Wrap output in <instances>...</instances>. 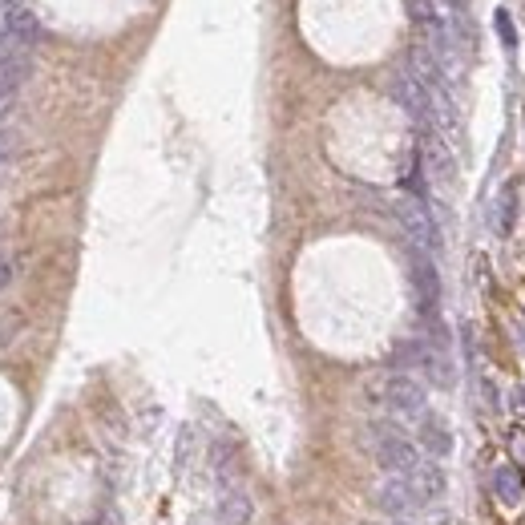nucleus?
<instances>
[{
    "label": "nucleus",
    "mask_w": 525,
    "mask_h": 525,
    "mask_svg": "<svg viewBox=\"0 0 525 525\" xmlns=\"http://www.w3.org/2000/svg\"><path fill=\"white\" fill-rule=\"evenodd\" d=\"M420 170H425L441 190H449V186L457 182V162H453L449 146H445L437 134L425 138V150H420Z\"/></svg>",
    "instance_id": "nucleus-9"
},
{
    "label": "nucleus",
    "mask_w": 525,
    "mask_h": 525,
    "mask_svg": "<svg viewBox=\"0 0 525 525\" xmlns=\"http://www.w3.org/2000/svg\"><path fill=\"white\" fill-rule=\"evenodd\" d=\"M368 437H372V453H376V461H380L384 473L404 477L408 469L420 465V449H416V441H412L400 425H392V420H376V425L368 429Z\"/></svg>",
    "instance_id": "nucleus-2"
},
{
    "label": "nucleus",
    "mask_w": 525,
    "mask_h": 525,
    "mask_svg": "<svg viewBox=\"0 0 525 525\" xmlns=\"http://www.w3.org/2000/svg\"><path fill=\"white\" fill-rule=\"evenodd\" d=\"M396 525H404V521H396Z\"/></svg>",
    "instance_id": "nucleus-20"
},
{
    "label": "nucleus",
    "mask_w": 525,
    "mask_h": 525,
    "mask_svg": "<svg viewBox=\"0 0 525 525\" xmlns=\"http://www.w3.org/2000/svg\"><path fill=\"white\" fill-rule=\"evenodd\" d=\"M392 97H396V105H400V110L416 122V126H433L437 122V110H433V93L425 89V85H420L412 73H400L396 81H392Z\"/></svg>",
    "instance_id": "nucleus-6"
},
{
    "label": "nucleus",
    "mask_w": 525,
    "mask_h": 525,
    "mask_svg": "<svg viewBox=\"0 0 525 525\" xmlns=\"http://www.w3.org/2000/svg\"><path fill=\"white\" fill-rule=\"evenodd\" d=\"M29 73H33V57H5L0 61V118L9 114V105L17 101Z\"/></svg>",
    "instance_id": "nucleus-10"
},
{
    "label": "nucleus",
    "mask_w": 525,
    "mask_h": 525,
    "mask_svg": "<svg viewBox=\"0 0 525 525\" xmlns=\"http://www.w3.org/2000/svg\"><path fill=\"white\" fill-rule=\"evenodd\" d=\"M513 223H517V186L505 182L497 202H493V231L505 239V235H513Z\"/></svg>",
    "instance_id": "nucleus-14"
},
{
    "label": "nucleus",
    "mask_w": 525,
    "mask_h": 525,
    "mask_svg": "<svg viewBox=\"0 0 525 525\" xmlns=\"http://www.w3.org/2000/svg\"><path fill=\"white\" fill-rule=\"evenodd\" d=\"M396 364H404V368H412V372H420L433 388H453V364H449V356H445V348L441 344H425V340H408V344H400L396 348Z\"/></svg>",
    "instance_id": "nucleus-4"
},
{
    "label": "nucleus",
    "mask_w": 525,
    "mask_h": 525,
    "mask_svg": "<svg viewBox=\"0 0 525 525\" xmlns=\"http://www.w3.org/2000/svg\"><path fill=\"white\" fill-rule=\"evenodd\" d=\"M497 33H501V41H505V49H513V45H517V33L509 29V17H505V13H497Z\"/></svg>",
    "instance_id": "nucleus-17"
},
{
    "label": "nucleus",
    "mask_w": 525,
    "mask_h": 525,
    "mask_svg": "<svg viewBox=\"0 0 525 525\" xmlns=\"http://www.w3.org/2000/svg\"><path fill=\"white\" fill-rule=\"evenodd\" d=\"M493 493L501 497V505H521V497H525V481H521V469L517 465H501L497 473H493Z\"/></svg>",
    "instance_id": "nucleus-15"
},
{
    "label": "nucleus",
    "mask_w": 525,
    "mask_h": 525,
    "mask_svg": "<svg viewBox=\"0 0 525 525\" xmlns=\"http://www.w3.org/2000/svg\"><path fill=\"white\" fill-rule=\"evenodd\" d=\"M400 481H404V485H408V493L420 501V509L433 505V501H441V497H445V489H449V477H445V469H441L437 461H420V465H416V469H408Z\"/></svg>",
    "instance_id": "nucleus-8"
},
{
    "label": "nucleus",
    "mask_w": 525,
    "mask_h": 525,
    "mask_svg": "<svg viewBox=\"0 0 525 525\" xmlns=\"http://www.w3.org/2000/svg\"><path fill=\"white\" fill-rule=\"evenodd\" d=\"M251 513H255V505H251V493H247V489H223L219 525H247Z\"/></svg>",
    "instance_id": "nucleus-13"
},
{
    "label": "nucleus",
    "mask_w": 525,
    "mask_h": 525,
    "mask_svg": "<svg viewBox=\"0 0 525 525\" xmlns=\"http://www.w3.org/2000/svg\"><path fill=\"white\" fill-rule=\"evenodd\" d=\"M392 215H396V223H400L404 239L412 243V251H425V255L441 251V231H437V223H433V215H429L425 198H412V194L396 198Z\"/></svg>",
    "instance_id": "nucleus-3"
},
{
    "label": "nucleus",
    "mask_w": 525,
    "mask_h": 525,
    "mask_svg": "<svg viewBox=\"0 0 525 525\" xmlns=\"http://www.w3.org/2000/svg\"><path fill=\"white\" fill-rule=\"evenodd\" d=\"M509 453L517 457V469H525V433L521 429H509Z\"/></svg>",
    "instance_id": "nucleus-16"
},
{
    "label": "nucleus",
    "mask_w": 525,
    "mask_h": 525,
    "mask_svg": "<svg viewBox=\"0 0 525 525\" xmlns=\"http://www.w3.org/2000/svg\"><path fill=\"white\" fill-rule=\"evenodd\" d=\"M368 396H372L380 408L396 412V416H425V408H429L425 384H420L416 376H408V372L380 376L376 384H368Z\"/></svg>",
    "instance_id": "nucleus-1"
},
{
    "label": "nucleus",
    "mask_w": 525,
    "mask_h": 525,
    "mask_svg": "<svg viewBox=\"0 0 525 525\" xmlns=\"http://www.w3.org/2000/svg\"><path fill=\"white\" fill-rule=\"evenodd\" d=\"M412 21H416L420 37H425V49H429L441 65L453 61L457 41H453V29H449V13H441L437 0H412Z\"/></svg>",
    "instance_id": "nucleus-5"
},
{
    "label": "nucleus",
    "mask_w": 525,
    "mask_h": 525,
    "mask_svg": "<svg viewBox=\"0 0 525 525\" xmlns=\"http://www.w3.org/2000/svg\"><path fill=\"white\" fill-rule=\"evenodd\" d=\"M376 505H380L384 513H392V517H404V513L420 509V501L408 493V485H404L400 477H392V481H384V485L376 489Z\"/></svg>",
    "instance_id": "nucleus-12"
},
{
    "label": "nucleus",
    "mask_w": 525,
    "mask_h": 525,
    "mask_svg": "<svg viewBox=\"0 0 525 525\" xmlns=\"http://www.w3.org/2000/svg\"><path fill=\"white\" fill-rule=\"evenodd\" d=\"M9 150H13V134H0V162L9 158Z\"/></svg>",
    "instance_id": "nucleus-19"
},
{
    "label": "nucleus",
    "mask_w": 525,
    "mask_h": 525,
    "mask_svg": "<svg viewBox=\"0 0 525 525\" xmlns=\"http://www.w3.org/2000/svg\"><path fill=\"white\" fill-rule=\"evenodd\" d=\"M412 291H416V307L433 320V311L441 303V275L425 251H412Z\"/></svg>",
    "instance_id": "nucleus-7"
},
{
    "label": "nucleus",
    "mask_w": 525,
    "mask_h": 525,
    "mask_svg": "<svg viewBox=\"0 0 525 525\" xmlns=\"http://www.w3.org/2000/svg\"><path fill=\"white\" fill-rule=\"evenodd\" d=\"M13 283V263L9 259H0V291H5Z\"/></svg>",
    "instance_id": "nucleus-18"
},
{
    "label": "nucleus",
    "mask_w": 525,
    "mask_h": 525,
    "mask_svg": "<svg viewBox=\"0 0 525 525\" xmlns=\"http://www.w3.org/2000/svg\"><path fill=\"white\" fill-rule=\"evenodd\" d=\"M416 449H425L429 457H449L453 453V429L441 416H420V433H416Z\"/></svg>",
    "instance_id": "nucleus-11"
}]
</instances>
